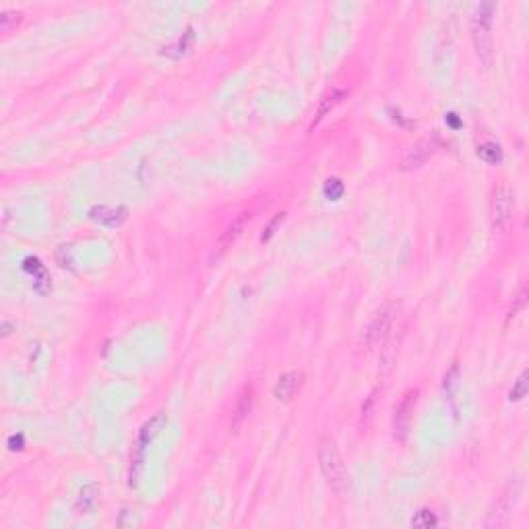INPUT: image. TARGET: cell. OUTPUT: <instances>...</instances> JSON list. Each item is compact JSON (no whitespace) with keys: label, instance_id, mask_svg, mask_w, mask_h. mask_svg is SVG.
<instances>
[{"label":"cell","instance_id":"1","mask_svg":"<svg viewBox=\"0 0 529 529\" xmlns=\"http://www.w3.org/2000/svg\"><path fill=\"white\" fill-rule=\"evenodd\" d=\"M316 459H318V467H320V473L327 482V486L342 494L347 490V484H349V473L345 469V463L342 459V453L335 444L333 438L329 436H323L318 440V449H316Z\"/></svg>","mask_w":529,"mask_h":529},{"label":"cell","instance_id":"2","mask_svg":"<svg viewBox=\"0 0 529 529\" xmlns=\"http://www.w3.org/2000/svg\"><path fill=\"white\" fill-rule=\"evenodd\" d=\"M492 13H494V4H480L471 17V39L475 46V54L486 68H490L494 61Z\"/></svg>","mask_w":529,"mask_h":529},{"label":"cell","instance_id":"3","mask_svg":"<svg viewBox=\"0 0 529 529\" xmlns=\"http://www.w3.org/2000/svg\"><path fill=\"white\" fill-rule=\"evenodd\" d=\"M168 424V418L166 413H156L147 424H143V428L139 430V436H137V444H135V457H132V467H130V486H137L139 482V473H141V466H143V455H145V449L151 444V440L156 438L161 428Z\"/></svg>","mask_w":529,"mask_h":529},{"label":"cell","instance_id":"4","mask_svg":"<svg viewBox=\"0 0 529 529\" xmlns=\"http://www.w3.org/2000/svg\"><path fill=\"white\" fill-rule=\"evenodd\" d=\"M515 216V190L509 185H498L490 199V221L497 230H506Z\"/></svg>","mask_w":529,"mask_h":529},{"label":"cell","instance_id":"5","mask_svg":"<svg viewBox=\"0 0 529 529\" xmlns=\"http://www.w3.org/2000/svg\"><path fill=\"white\" fill-rule=\"evenodd\" d=\"M393 318H395V304H387L380 311L374 312V316L371 318V323L366 325L364 335H362L364 343L368 347H374V345L385 342L387 335H389V331H391Z\"/></svg>","mask_w":529,"mask_h":529},{"label":"cell","instance_id":"6","mask_svg":"<svg viewBox=\"0 0 529 529\" xmlns=\"http://www.w3.org/2000/svg\"><path fill=\"white\" fill-rule=\"evenodd\" d=\"M438 147H440L438 135H430V137H426V139H420L418 143H413V145L405 151V156L402 157V166H399V168L405 170V172L422 168V166L438 151Z\"/></svg>","mask_w":529,"mask_h":529},{"label":"cell","instance_id":"7","mask_svg":"<svg viewBox=\"0 0 529 529\" xmlns=\"http://www.w3.org/2000/svg\"><path fill=\"white\" fill-rule=\"evenodd\" d=\"M416 404H418V389H409V391H405L404 397L399 399V404L395 405V413H393L395 438L405 440V436L409 432V426H411Z\"/></svg>","mask_w":529,"mask_h":529},{"label":"cell","instance_id":"8","mask_svg":"<svg viewBox=\"0 0 529 529\" xmlns=\"http://www.w3.org/2000/svg\"><path fill=\"white\" fill-rule=\"evenodd\" d=\"M304 387V373H298V371H290V373L281 374L273 387V395L278 402H292L300 389Z\"/></svg>","mask_w":529,"mask_h":529},{"label":"cell","instance_id":"9","mask_svg":"<svg viewBox=\"0 0 529 529\" xmlns=\"http://www.w3.org/2000/svg\"><path fill=\"white\" fill-rule=\"evenodd\" d=\"M250 219H252V213H250V211H244V213H240L238 218L232 219V223L221 232V236L218 238V256H221L225 250L230 249V247L242 236V232L247 230Z\"/></svg>","mask_w":529,"mask_h":529},{"label":"cell","instance_id":"10","mask_svg":"<svg viewBox=\"0 0 529 529\" xmlns=\"http://www.w3.org/2000/svg\"><path fill=\"white\" fill-rule=\"evenodd\" d=\"M252 404H254V389L247 385L244 389H242V393H240V397H238V402H236V407H234V413H232V430H238L242 424H244V420L249 418L250 409H252Z\"/></svg>","mask_w":529,"mask_h":529},{"label":"cell","instance_id":"11","mask_svg":"<svg viewBox=\"0 0 529 529\" xmlns=\"http://www.w3.org/2000/svg\"><path fill=\"white\" fill-rule=\"evenodd\" d=\"M89 216L95 221L104 223V225L114 228V225H120L125 221L126 216H128V209L126 207H108V205H101V207H94Z\"/></svg>","mask_w":529,"mask_h":529},{"label":"cell","instance_id":"12","mask_svg":"<svg viewBox=\"0 0 529 529\" xmlns=\"http://www.w3.org/2000/svg\"><path fill=\"white\" fill-rule=\"evenodd\" d=\"M347 95V92L345 89H333L331 94H327L323 99H320V106H318V112H316V118H314V123L311 125V128H314V126L318 125L335 106H340L343 101V97Z\"/></svg>","mask_w":529,"mask_h":529},{"label":"cell","instance_id":"13","mask_svg":"<svg viewBox=\"0 0 529 529\" xmlns=\"http://www.w3.org/2000/svg\"><path fill=\"white\" fill-rule=\"evenodd\" d=\"M478 157L484 159L486 163H500L502 161V149L498 147L497 143L488 141V143H482L478 147Z\"/></svg>","mask_w":529,"mask_h":529},{"label":"cell","instance_id":"14","mask_svg":"<svg viewBox=\"0 0 529 529\" xmlns=\"http://www.w3.org/2000/svg\"><path fill=\"white\" fill-rule=\"evenodd\" d=\"M97 497H99V486L97 484L85 486L81 490V494H79V506L83 511H92V509H95V504H97Z\"/></svg>","mask_w":529,"mask_h":529},{"label":"cell","instance_id":"15","mask_svg":"<svg viewBox=\"0 0 529 529\" xmlns=\"http://www.w3.org/2000/svg\"><path fill=\"white\" fill-rule=\"evenodd\" d=\"M21 13L19 11H2L0 13V32L8 33L13 27H17L21 23Z\"/></svg>","mask_w":529,"mask_h":529},{"label":"cell","instance_id":"16","mask_svg":"<svg viewBox=\"0 0 529 529\" xmlns=\"http://www.w3.org/2000/svg\"><path fill=\"white\" fill-rule=\"evenodd\" d=\"M436 523H438V519L435 517V513H432V511H428V509L418 511V513L413 515V519H411V525H413V528L428 529V528H435Z\"/></svg>","mask_w":529,"mask_h":529},{"label":"cell","instance_id":"17","mask_svg":"<svg viewBox=\"0 0 529 529\" xmlns=\"http://www.w3.org/2000/svg\"><path fill=\"white\" fill-rule=\"evenodd\" d=\"M525 395H528V373H521V376L515 382V387L509 393V399L511 402H521Z\"/></svg>","mask_w":529,"mask_h":529},{"label":"cell","instance_id":"18","mask_svg":"<svg viewBox=\"0 0 529 529\" xmlns=\"http://www.w3.org/2000/svg\"><path fill=\"white\" fill-rule=\"evenodd\" d=\"M343 182L340 178H329L327 180V185H325V194L329 197V199H340L343 194Z\"/></svg>","mask_w":529,"mask_h":529},{"label":"cell","instance_id":"19","mask_svg":"<svg viewBox=\"0 0 529 529\" xmlns=\"http://www.w3.org/2000/svg\"><path fill=\"white\" fill-rule=\"evenodd\" d=\"M525 296H528V294H525V290H521V294L515 298V304H513V309H511V312H509V320H511V318H515V316H517V312L525 306Z\"/></svg>","mask_w":529,"mask_h":529}]
</instances>
